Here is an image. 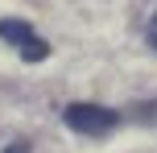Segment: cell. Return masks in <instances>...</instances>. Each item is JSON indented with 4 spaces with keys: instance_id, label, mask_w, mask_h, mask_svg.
<instances>
[{
    "instance_id": "6da1fadb",
    "label": "cell",
    "mask_w": 157,
    "mask_h": 153,
    "mask_svg": "<svg viewBox=\"0 0 157 153\" xmlns=\"http://www.w3.org/2000/svg\"><path fill=\"white\" fill-rule=\"evenodd\" d=\"M62 120H66L71 132H78V137H108V132L120 128L124 112L103 108V104H66L62 108Z\"/></svg>"
},
{
    "instance_id": "7a4b0ae2",
    "label": "cell",
    "mask_w": 157,
    "mask_h": 153,
    "mask_svg": "<svg viewBox=\"0 0 157 153\" xmlns=\"http://www.w3.org/2000/svg\"><path fill=\"white\" fill-rule=\"evenodd\" d=\"M0 41H8L25 62H46L50 58V41L21 17H0Z\"/></svg>"
},
{
    "instance_id": "3957f363",
    "label": "cell",
    "mask_w": 157,
    "mask_h": 153,
    "mask_svg": "<svg viewBox=\"0 0 157 153\" xmlns=\"http://www.w3.org/2000/svg\"><path fill=\"white\" fill-rule=\"evenodd\" d=\"M128 116H136L141 124H157V104H136Z\"/></svg>"
},
{
    "instance_id": "277c9868",
    "label": "cell",
    "mask_w": 157,
    "mask_h": 153,
    "mask_svg": "<svg viewBox=\"0 0 157 153\" xmlns=\"http://www.w3.org/2000/svg\"><path fill=\"white\" fill-rule=\"evenodd\" d=\"M145 41H149V50H157V13H153V21L145 25Z\"/></svg>"
},
{
    "instance_id": "5b68a950",
    "label": "cell",
    "mask_w": 157,
    "mask_h": 153,
    "mask_svg": "<svg viewBox=\"0 0 157 153\" xmlns=\"http://www.w3.org/2000/svg\"><path fill=\"white\" fill-rule=\"evenodd\" d=\"M4 153H33V149H29V141H13V145H8Z\"/></svg>"
}]
</instances>
